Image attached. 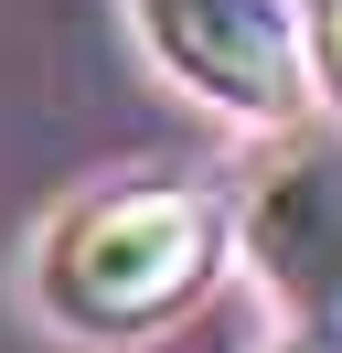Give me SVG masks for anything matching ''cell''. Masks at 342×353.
Segmentation results:
<instances>
[{
    "mask_svg": "<svg viewBox=\"0 0 342 353\" xmlns=\"http://www.w3.org/2000/svg\"><path fill=\"white\" fill-rule=\"evenodd\" d=\"M214 257H225V203L203 182L97 193L43 246V310L86 343H128V332H161L171 310L203 300Z\"/></svg>",
    "mask_w": 342,
    "mask_h": 353,
    "instance_id": "1",
    "label": "cell"
},
{
    "mask_svg": "<svg viewBox=\"0 0 342 353\" xmlns=\"http://www.w3.org/2000/svg\"><path fill=\"white\" fill-rule=\"evenodd\" d=\"M299 11L310 0H139V32L182 86H203L235 118H289L299 108Z\"/></svg>",
    "mask_w": 342,
    "mask_h": 353,
    "instance_id": "2",
    "label": "cell"
},
{
    "mask_svg": "<svg viewBox=\"0 0 342 353\" xmlns=\"http://www.w3.org/2000/svg\"><path fill=\"white\" fill-rule=\"evenodd\" d=\"M246 257L299 310H342V139H289L246 193Z\"/></svg>",
    "mask_w": 342,
    "mask_h": 353,
    "instance_id": "3",
    "label": "cell"
},
{
    "mask_svg": "<svg viewBox=\"0 0 342 353\" xmlns=\"http://www.w3.org/2000/svg\"><path fill=\"white\" fill-rule=\"evenodd\" d=\"M299 75H321L342 108V0H310V43H299Z\"/></svg>",
    "mask_w": 342,
    "mask_h": 353,
    "instance_id": "4",
    "label": "cell"
},
{
    "mask_svg": "<svg viewBox=\"0 0 342 353\" xmlns=\"http://www.w3.org/2000/svg\"><path fill=\"white\" fill-rule=\"evenodd\" d=\"M278 353H342V332H332V321H310V332H289Z\"/></svg>",
    "mask_w": 342,
    "mask_h": 353,
    "instance_id": "5",
    "label": "cell"
}]
</instances>
